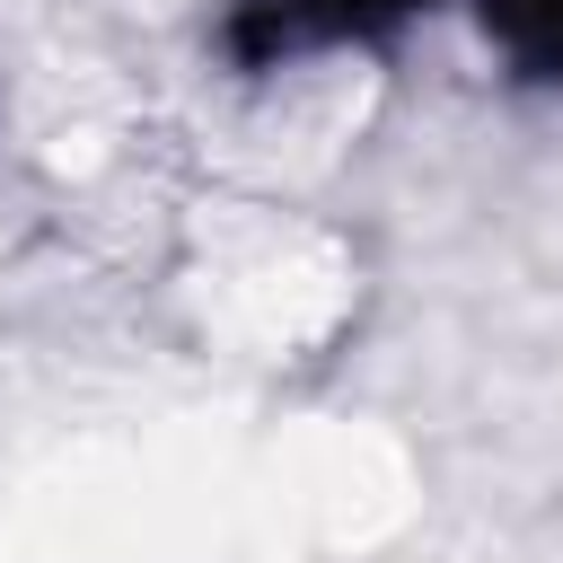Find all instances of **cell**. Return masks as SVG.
<instances>
[{"label": "cell", "mask_w": 563, "mask_h": 563, "mask_svg": "<svg viewBox=\"0 0 563 563\" xmlns=\"http://www.w3.org/2000/svg\"><path fill=\"white\" fill-rule=\"evenodd\" d=\"M484 35L528 79H563V0H484Z\"/></svg>", "instance_id": "7a4b0ae2"}, {"label": "cell", "mask_w": 563, "mask_h": 563, "mask_svg": "<svg viewBox=\"0 0 563 563\" xmlns=\"http://www.w3.org/2000/svg\"><path fill=\"white\" fill-rule=\"evenodd\" d=\"M413 9H431V0H246L238 53L290 62V53H325V44H369V35L405 26Z\"/></svg>", "instance_id": "6da1fadb"}]
</instances>
